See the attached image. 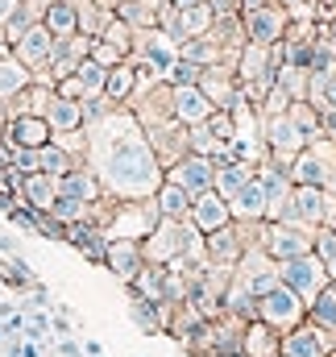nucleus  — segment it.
<instances>
[{
    "instance_id": "obj_1",
    "label": "nucleus",
    "mask_w": 336,
    "mask_h": 357,
    "mask_svg": "<svg viewBox=\"0 0 336 357\" xmlns=\"http://www.w3.org/2000/svg\"><path fill=\"white\" fill-rule=\"evenodd\" d=\"M87 167L104 183L108 199H154L167 178L133 108H112L87 125Z\"/></svg>"
},
{
    "instance_id": "obj_2",
    "label": "nucleus",
    "mask_w": 336,
    "mask_h": 357,
    "mask_svg": "<svg viewBox=\"0 0 336 357\" xmlns=\"http://www.w3.org/2000/svg\"><path fill=\"white\" fill-rule=\"evenodd\" d=\"M307 142H312V137H307L287 112H278V116H261V150H266V162H270V167L291 171V162L303 154Z\"/></svg>"
},
{
    "instance_id": "obj_3",
    "label": "nucleus",
    "mask_w": 336,
    "mask_h": 357,
    "mask_svg": "<svg viewBox=\"0 0 336 357\" xmlns=\"http://www.w3.org/2000/svg\"><path fill=\"white\" fill-rule=\"evenodd\" d=\"M336 171V142L333 137H312L303 146V154L291 162V183L295 187H324Z\"/></svg>"
},
{
    "instance_id": "obj_4",
    "label": "nucleus",
    "mask_w": 336,
    "mask_h": 357,
    "mask_svg": "<svg viewBox=\"0 0 336 357\" xmlns=\"http://www.w3.org/2000/svg\"><path fill=\"white\" fill-rule=\"evenodd\" d=\"M312 233L316 229H303V225H287V220H266L261 225V237L257 245L274 258V262H291V258H303L312 254Z\"/></svg>"
},
{
    "instance_id": "obj_5",
    "label": "nucleus",
    "mask_w": 336,
    "mask_h": 357,
    "mask_svg": "<svg viewBox=\"0 0 336 357\" xmlns=\"http://www.w3.org/2000/svg\"><path fill=\"white\" fill-rule=\"evenodd\" d=\"M278 282H282V287H291V291L312 307V303H316V295H320L333 278H328V266H324L316 254H303V258L278 262Z\"/></svg>"
},
{
    "instance_id": "obj_6",
    "label": "nucleus",
    "mask_w": 336,
    "mask_h": 357,
    "mask_svg": "<svg viewBox=\"0 0 336 357\" xmlns=\"http://www.w3.org/2000/svg\"><path fill=\"white\" fill-rule=\"evenodd\" d=\"M257 320H266L270 328H278V333L287 337L291 328H299V324L307 320V303H303L291 287H282V282H278L270 295H261V299H257Z\"/></svg>"
},
{
    "instance_id": "obj_7",
    "label": "nucleus",
    "mask_w": 336,
    "mask_h": 357,
    "mask_svg": "<svg viewBox=\"0 0 336 357\" xmlns=\"http://www.w3.org/2000/svg\"><path fill=\"white\" fill-rule=\"evenodd\" d=\"M336 212V199L324 187H295L291 191V208H287V225H303V229H320L328 225Z\"/></svg>"
},
{
    "instance_id": "obj_8",
    "label": "nucleus",
    "mask_w": 336,
    "mask_h": 357,
    "mask_svg": "<svg viewBox=\"0 0 336 357\" xmlns=\"http://www.w3.org/2000/svg\"><path fill=\"white\" fill-rule=\"evenodd\" d=\"M241 25H245V38L253 46H278L291 29V13L282 4H261V8L241 13Z\"/></svg>"
},
{
    "instance_id": "obj_9",
    "label": "nucleus",
    "mask_w": 336,
    "mask_h": 357,
    "mask_svg": "<svg viewBox=\"0 0 336 357\" xmlns=\"http://www.w3.org/2000/svg\"><path fill=\"white\" fill-rule=\"evenodd\" d=\"M142 129H146V137H150V146H154V154H158L162 171H170L178 158H187V154H191V146H187V125H178L174 116L154 121V125H142Z\"/></svg>"
},
{
    "instance_id": "obj_10",
    "label": "nucleus",
    "mask_w": 336,
    "mask_h": 357,
    "mask_svg": "<svg viewBox=\"0 0 336 357\" xmlns=\"http://www.w3.org/2000/svg\"><path fill=\"white\" fill-rule=\"evenodd\" d=\"M233 278H237V282H245L253 295L261 299V295H270V291L278 287V262H274L261 245H253V250H245V258L237 262Z\"/></svg>"
},
{
    "instance_id": "obj_11",
    "label": "nucleus",
    "mask_w": 336,
    "mask_h": 357,
    "mask_svg": "<svg viewBox=\"0 0 336 357\" xmlns=\"http://www.w3.org/2000/svg\"><path fill=\"white\" fill-rule=\"evenodd\" d=\"M104 84H108V67H100V63L84 59L67 79H59V84H54V91H59V96H67V100L87 104V100H100V96H104Z\"/></svg>"
},
{
    "instance_id": "obj_12",
    "label": "nucleus",
    "mask_w": 336,
    "mask_h": 357,
    "mask_svg": "<svg viewBox=\"0 0 336 357\" xmlns=\"http://www.w3.org/2000/svg\"><path fill=\"white\" fill-rule=\"evenodd\" d=\"M282 354L287 357H336V337L324 333L320 324L303 320L299 328H291L282 337Z\"/></svg>"
},
{
    "instance_id": "obj_13",
    "label": "nucleus",
    "mask_w": 336,
    "mask_h": 357,
    "mask_svg": "<svg viewBox=\"0 0 336 357\" xmlns=\"http://www.w3.org/2000/svg\"><path fill=\"white\" fill-rule=\"evenodd\" d=\"M167 178L170 183H178V187L195 199V195H204V191L216 187V162L204 158V154H187V158H178V162L167 171Z\"/></svg>"
},
{
    "instance_id": "obj_14",
    "label": "nucleus",
    "mask_w": 336,
    "mask_h": 357,
    "mask_svg": "<svg viewBox=\"0 0 336 357\" xmlns=\"http://www.w3.org/2000/svg\"><path fill=\"white\" fill-rule=\"evenodd\" d=\"M54 42H59V38L38 21L21 42H13V54H17V59L33 71V79H38V75H46V67H50V59H54Z\"/></svg>"
},
{
    "instance_id": "obj_15",
    "label": "nucleus",
    "mask_w": 336,
    "mask_h": 357,
    "mask_svg": "<svg viewBox=\"0 0 336 357\" xmlns=\"http://www.w3.org/2000/svg\"><path fill=\"white\" fill-rule=\"evenodd\" d=\"M4 142L17 150H42V146H50L54 142V129L46 125V116H29V112H21V116H8L4 121Z\"/></svg>"
},
{
    "instance_id": "obj_16",
    "label": "nucleus",
    "mask_w": 336,
    "mask_h": 357,
    "mask_svg": "<svg viewBox=\"0 0 336 357\" xmlns=\"http://www.w3.org/2000/svg\"><path fill=\"white\" fill-rule=\"evenodd\" d=\"M187 220L208 237V233H216V229L233 225V208H229V199L212 187V191H204V195H195V199H191V216H187Z\"/></svg>"
},
{
    "instance_id": "obj_17",
    "label": "nucleus",
    "mask_w": 336,
    "mask_h": 357,
    "mask_svg": "<svg viewBox=\"0 0 336 357\" xmlns=\"http://www.w3.org/2000/svg\"><path fill=\"white\" fill-rule=\"evenodd\" d=\"M29 88H33V71L13 54L8 42H0V104L8 108L17 96H25Z\"/></svg>"
},
{
    "instance_id": "obj_18",
    "label": "nucleus",
    "mask_w": 336,
    "mask_h": 357,
    "mask_svg": "<svg viewBox=\"0 0 336 357\" xmlns=\"http://www.w3.org/2000/svg\"><path fill=\"white\" fill-rule=\"evenodd\" d=\"M63 245L79 250L91 266H104L108 262V237L104 229H96L91 220H79V225H63Z\"/></svg>"
},
{
    "instance_id": "obj_19",
    "label": "nucleus",
    "mask_w": 336,
    "mask_h": 357,
    "mask_svg": "<svg viewBox=\"0 0 336 357\" xmlns=\"http://www.w3.org/2000/svg\"><path fill=\"white\" fill-rule=\"evenodd\" d=\"M146 266V250H142V241H108V262L104 270L121 282V287H129L137 274Z\"/></svg>"
},
{
    "instance_id": "obj_20",
    "label": "nucleus",
    "mask_w": 336,
    "mask_h": 357,
    "mask_svg": "<svg viewBox=\"0 0 336 357\" xmlns=\"http://www.w3.org/2000/svg\"><path fill=\"white\" fill-rule=\"evenodd\" d=\"M212 112H216L212 100L199 88H170V116H174L178 125H187V129H191V125H204Z\"/></svg>"
},
{
    "instance_id": "obj_21",
    "label": "nucleus",
    "mask_w": 336,
    "mask_h": 357,
    "mask_svg": "<svg viewBox=\"0 0 336 357\" xmlns=\"http://www.w3.org/2000/svg\"><path fill=\"white\" fill-rule=\"evenodd\" d=\"M129 320H133V328H142L146 337H167L170 303H154V299H137V295H129Z\"/></svg>"
},
{
    "instance_id": "obj_22",
    "label": "nucleus",
    "mask_w": 336,
    "mask_h": 357,
    "mask_svg": "<svg viewBox=\"0 0 336 357\" xmlns=\"http://www.w3.org/2000/svg\"><path fill=\"white\" fill-rule=\"evenodd\" d=\"M54 183H59V195H67V199H79V204H100L104 199V183L96 178L91 167H75Z\"/></svg>"
},
{
    "instance_id": "obj_23",
    "label": "nucleus",
    "mask_w": 336,
    "mask_h": 357,
    "mask_svg": "<svg viewBox=\"0 0 336 357\" xmlns=\"http://www.w3.org/2000/svg\"><path fill=\"white\" fill-rule=\"evenodd\" d=\"M46 125L54 129V137H59V133H79V129H87L84 104L54 91V100H50V108H46Z\"/></svg>"
},
{
    "instance_id": "obj_24",
    "label": "nucleus",
    "mask_w": 336,
    "mask_h": 357,
    "mask_svg": "<svg viewBox=\"0 0 336 357\" xmlns=\"http://www.w3.org/2000/svg\"><path fill=\"white\" fill-rule=\"evenodd\" d=\"M112 13H116L125 25H133L137 33H150V29H158V21H162V0H121Z\"/></svg>"
},
{
    "instance_id": "obj_25",
    "label": "nucleus",
    "mask_w": 336,
    "mask_h": 357,
    "mask_svg": "<svg viewBox=\"0 0 336 357\" xmlns=\"http://www.w3.org/2000/svg\"><path fill=\"white\" fill-rule=\"evenodd\" d=\"M229 208H233V220L261 225V220H266V187H261V178L253 175L250 183L241 187V195H237V199H229Z\"/></svg>"
},
{
    "instance_id": "obj_26",
    "label": "nucleus",
    "mask_w": 336,
    "mask_h": 357,
    "mask_svg": "<svg viewBox=\"0 0 336 357\" xmlns=\"http://www.w3.org/2000/svg\"><path fill=\"white\" fill-rule=\"evenodd\" d=\"M241 354H245V357H278V354H282V333H278V328H270L266 320H253V324H245Z\"/></svg>"
},
{
    "instance_id": "obj_27",
    "label": "nucleus",
    "mask_w": 336,
    "mask_h": 357,
    "mask_svg": "<svg viewBox=\"0 0 336 357\" xmlns=\"http://www.w3.org/2000/svg\"><path fill=\"white\" fill-rule=\"evenodd\" d=\"M167 287H170V270L167 266H154V262H146L142 274L125 287L129 295H137V299H154V303H167Z\"/></svg>"
},
{
    "instance_id": "obj_28",
    "label": "nucleus",
    "mask_w": 336,
    "mask_h": 357,
    "mask_svg": "<svg viewBox=\"0 0 336 357\" xmlns=\"http://www.w3.org/2000/svg\"><path fill=\"white\" fill-rule=\"evenodd\" d=\"M54 199H59V183L46 175V171H33V175H25L21 204H29V208H38V212H50V208H54Z\"/></svg>"
},
{
    "instance_id": "obj_29",
    "label": "nucleus",
    "mask_w": 336,
    "mask_h": 357,
    "mask_svg": "<svg viewBox=\"0 0 336 357\" xmlns=\"http://www.w3.org/2000/svg\"><path fill=\"white\" fill-rule=\"evenodd\" d=\"M133 91H137V67H133V63H121V67H112V71H108L104 100H108L112 108H125V104L133 100Z\"/></svg>"
},
{
    "instance_id": "obj_30",
    "label": "nucleus",
    "mask_w": 336,
    "mask_h": 357,
    "mask_svg": "<svg viewBox=\"0 0 336 357\" xmlns=\"http://www.w3.org/2000/svg\"><path fill=\"white\" fill-rule=\"evenodd\" d=\"M178 59H187V63H195V67H220V63H237V59H229L216 42H212V33L208 38H187L183 46H178Z\"/></svg>"
},
{
    "instance_id": "obj_31",
    "label": "nucleus",
    "mask_w": 336,
    "mask_h": 357,
    "mask_svg": "<svg viewBox=\"0 0 336 357\" xmlns=\"http://www.w3.org/2000/svg\"><path fill=\"white\" fill-rule=\"evenodd\" d=\"M154 204H158L162 220H187V216H191V195H187L178 183H170V178H162V187H158Z\"/></svg>"
},
{
    "instance_id": "obj_32",
    "label": "nucleus",
    "mask_w": 336,
    "mask_h": 357,
    "mask_svg": "<svg viewBox=\"0 0 336 357\" xmlns=\"http://www.w3.org/2000/svg\"><path fill=\"white\" fill-rule=\"evenodd\" d=\"M42 25H46L54 38H71V33H79V8H75L71 0H54V4L46 8Z\"/></svg>"
},
{
    "instance_id": "obj_33",
    "label": "nucleus",
    "mask_w": 336,
    "mask_h": 357,
    "mask_svg": "<svg viewBox=\"0 0 336 357\" xmlns=\"http://www.w3.org/2000/svg\"><path fill=\"white\" fill-rule=\"evenodd\" d=\"M212 25H216V17H212V8L208 4H191V8H178V38L187 42V38H208L212 33ZM178 42V46H183Z\"/></svg>"
},
{
    "instance_id": "obj_34",
    "label": "nucleus",
    "mask_w": 336,
    "mask_h": 357,
    "mask_svg": "<svg viewBox=\"0 0 336 357\" xmlns=\"http://www.w3.org/2000/svg\"><path fill=\"white\" fill-rule=\"evenodd\" d=\"M253 175H257L253 162H224V167H216V191H220L224 199H237L241 187H245Z\"/></svg>"
},
{
    "instance_id": "obj_35",
    "label": "nucleus",
    "mask_w": 336,
    "mask_h": 357,
    "mask_svg": "<svg viewBox=\"0 0 336 357\" xmlns=\"http://www.w3.org/2000/svg\"><path fill=\"white\" fill-rule=\"evenodd\" d=\"M224 316H237V320H245L253 324L257 320V295H253L245 282H229V291H224Z\"/></svg>"
},
{
    "instance_id": "obj_36",
    "label": "nucleus",
    "mask_w": 336,
    "mask_h": 357,
    "mask_svg": "<svg viewBox=\"0 0 336 357\" xmlns=\"http://www.w3.org/2000/svg\"><path fill=\"white\" fill-rule=\"evenodd\" d=\"M307 320H312V324H320L324 333H333V337H336V287H333V282L316 295V303L307 307Z\"/></svg>"
},
{
    "instance_id": "obj_37",
    "label": "nucleus",
    "mask_w": 336,
    "mask_h": 357,
    "mask_svg": "<svg viewBox=\"0 0 336 357\" xmlns=\"http://www.w3.org/2000/svg\"><path fill=\"white\" fill-rule=\"evenodd\" d=\"M38 158H42V171H46L50 178H63L67 171H75V167H84V162H79V158H71V154H67V150H63L59 142H50V146H42V150H38Z\"/></svg>"
},
{
    "instance_id": "obj_38",
    "label": "nucleus",
    "mask_w": 336,
    "mask_h": 357,
    "mask_svg": "<svg viewBox=\"0 0 336 357\" xmlns=\"http://www.w3.org/2000/svg\"><path fill=\"white\" fill-rule=\"evenodd\" d=\"M274 84L287 91L291 100H307V91H312V71H303V67H287V63H282Z\"/></svg>"
},
{
    "instance_id": "obj_39",
    "label": "nucleus",
    "mask_w": 336,
    "mask_h": 357,
    "mask_svg": "<svg viewBox=\"0 0 336 357\" xmlns=\"http://www.w3.org/2000/svg\"><path fill=\"white\" fill-rule=\"evenodd\" d=\"M75 8H79V33L100 38L104 25H108V17H112V8H104V4H96V0H79Z\"/></svg>"
},
{
    "instance_id": "obj_40",
    "label": "nucleus",
    "mask_w": 336,
    "mask_h": 357,
    "mask_svg": "<svg viewBox=\"0 0 336 357\" xmlns=\"http://www.w3.org/2000/svg\"><path fill=\"white\" fill-rule=\"evenodd\" d=\"M287 116H291L307 137H320V112H316V104H312V100H291Z\"/></svg>"
},
{
    "instance_id": "obj_41",
    "label": "nucleus",
    "mask_w": 336,
    "mask_h": 357,
    "mask_svg": "<svg viewBox=\"0 0 336 357\" xmlns=\"http://www.w3.org/2000/svg\"><path fill=\"white\" fill-rule=\"evenodd\" d=\"M50 216H54L59 225H79V220H91V204H79V199L59 195L54 208H50Z\"/></svg>"
},
{
    "instance_id": "obj_42",
    "label": "nucleus",
    "mask_w": 336,
    "mask_h": 357,
    "mask_svg": "<svg viewBox=\"0 0 336 357\" xmlns=\"http://www.w3.org/2000/svg\"><path fill=\"white\" fill-rule=\"evenodd\" d=\"M187 146H191V154H204V158H216V154L224 150V146H220V142H216V137L208 133V121H204V125H191V129H187Z\"/></svg>"
},
{
    "instance_id": "obj_43",
    "label": "nucleus",
    "mask_w": 336,
    "mask_h": 357,
    "mask_svg": "<svg viewBox=\"0 0 336 357\" xmlns=\"http://www.w3.org/2000/svg\"><path fill=\"white\" fill-rule=\"evenodd\" d=\"M208 133H212V137H216L220 146H233V142H237V116H233V112H220V108H216V112L208 116Z\"/></svg>"
},
{
    "instance_id": "obj_44",
    "label": "nucleus",
    "mask_w": 336,
    "mask_h": 357,
    "mask_svg": "<svg viewBox=\"0 0 336 357\" xmlns=\"http://www.w3.org/2000/svg\"><path fill=\"white\" fill-rule=\"evenodd\" d=\"M199 75H204V67H195V63L178 59V63L167 71V84H170V88H195V84H199Z\"/></svg>"
},
{
    "instance_id": "obj_45",
    "label": "nucleus",
    "mask_w": 336,
    "mask_h": 357,
    "mask_svg": "<svg viewBox=\"0 0 336 357\" xmlns=\"http://www.w3.org/2000/svg\"><path fill=\"white\" fill-rule=\"evenodd\" d=\"M312 254H316L320 262H333L336 258V229L333 225H320V229L312 233Z\"/></svg>"
},
{
    "instance_id": "obj_46",
    "label": "nucleus",
    "mask_w": 336,
    "mask_h": 357,
    "mask_svg": "<svg viewBox=\"0 0 336 357\" xmlns=\"http://www.w3.org/2000/svg\"><path fill=\"white\" fill-rule=\"evenodd\" d=\"M13 167L17 171H25V175H33V171H42V158H38V150H13Z\"/></svg>"
},
{
    "instance_id": "obj_47",
    "label": "nucleus",
    "mask_w": 336,
    "mask_h": 357,
    "mask_svg": "<svg viewBox=\"0 0 336 357\" xmlns=\"http://www.w3.org/2000/svg\"><path fill=\"white\" fill-rule=\"evenodd\" d=\"M212 8L216 21H229V17H241V0H204Z\"/></svg>"
},
{
    "instance_id": "obj_48",
    "label": "nucleus",
    "mask_w": 336,
    "mask_h": 357,
    "mask_svg": "<svg viewBox=\"0 0 336 357\" xmlns=\"http://www.w3.org/2000/svg\"><path fill=\"white\" fill-rule=\"evenodd\" d=\"M13 245H17V241H13V237H8V233H0V254H4V258H8V254H17V250H13Z\"/></svg>"
},
{
    "instance_id": "obj_49",
    "label": "nucleus",
    "mask_w": 336,
    "mask_h": 357,
    "mask_svg": "<svg viewBox=\"0 0 336 357\" xmlns=\"http://www.w3.org/2000/svg\"><path fill=\"white\" fill-rule=\"evenodd\" d=\"M261 4H278V0H241V13L245 8H261Z\"/></svg>"
},
{
    "instance_id": "obj_50",
    "label": "nucleus",
    "mask_w": 336,
    "mask_h": 357,
    "mask_svg": "<svg viewBox=\"0 0 336 357\" xmlns=\"http://www.w3.org/2000/svg\"><path fill=\"white\" fill-rule=\"evenodd\" d=\"M84 349H87V357H104V349H100V341H87Z\"/></svg>"
},
{
    "instance_id": "obj_51",
    "label": "nucleus",
    "mask_w": 336,
    "mask_h": 357,
    "mask_svg": "<svg viewBox=\"0 0 336 357\" xmlns=\"http://www.w3.org/2000/svg\"><path fill=\"white\" fill-rule=\"evenodd\" d=\"M162 4H174V8H191V4H204V0H162Z\"/></svg>"
},
{
    "instance_id": "obj_52",
    "label": "nucleus",
    "mask_w": 336,
    "mask_h": 357,
    "mask_svg": "<svg viewBox=\"0 0 336 357\" xmlns=\"http://www.w3.org/2000/svg\"><path fill=\"white\" fill-rule=\"evenodd\" d=\"M324 191H328V195H333V199H336V171H333V178L324 183Z\"/></svg>"
},
{
    "instance_id": "obj_53",
    "label": "nucleus",
    "mask_w": 336,
    "mask_h": 357,
    "mask_svg": "<svg viewBox=\"0 0 336 357\" xmlns=\"http://www.w3.org/2000/svg\"><path fill=\"white\" fill-rule=\"evenodd\" d=\"M324 266H328V278L336 282V258H333V262H324Z\"/></svg>"
},
{
    "instance_id": "obj_54",
    "label": "nucleus",
    "mask_w": 336,
    "mask_h": 357,
    "mask_svg": "<svg viewBox=\"0 0 336 357\" xmlns=\"http://www.w3.org/2000/svg\"><path fill=\"white\" fill-rule=\"evenodd\" d=\"M216 357H245V354H216Z\"/></svg>"
},
{
    "instance_id": "obj_55",
    "label": "nucleus",
    "mask_w": 336,
    "mask_h": 357,
    "mask_svg": "<svg viewBox=\"0 0 336 357\" xmlns=\"http://www.w3.org/2000/svg\"><path fill=\"white\" fill-rule=\"evenodd\" d=\"M328 225H333V229H336V212H333V220H328Z\"/></svg>"
},
{
    "instance_id": "obj_56",
    "label": "nucleus",
    "mask_w": 336,
    "mask_h": 357,
    "mask_svg": "<svg viewBox=\"0 0 336 357\" xmlns=\"http://www.w3.org/2000/svg\"><path fill=\"white\" fill-rule=\"evenodd\" d=\"M71 4H79V0H71Z\"/></svg>"
},
{
    "instance_id": "obj_57",
    "label": "nucleus",
    "mask_w": 336,
    "mask_h": 357,
    "mask_svg": "<svg viewBox=\"0 0 336 357\" xmlns=\"http://www.w3.org/2000/svg\"><path fill=\"white\" fill-rule=\"evenodd\" d=\"M278 357H287V354H278Z\"/></svg>"
}]
</instances>
